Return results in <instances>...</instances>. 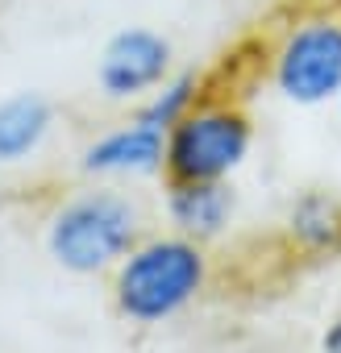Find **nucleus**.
Instances as JSON below:
<instances>
[{
  "instance_id": "obj_1",
  "label": "nucleus",
  "mask_w": 341,
  "mask_h": 353,
  "mask_svg": "<svg viewBox=\"0 0 341 353\" xmlns=\"http://www.w3.org/2000/svg\"><path fill=\"white\" fill-rule=\"evenodd\" d=\"M142 237H146V212L117 183H88L63 196L42 225V245L50 262L79 279L113 274V266Z\"/></svg>"
},
{
  "instance_id": "obj_2",
  "label": "nucleus",
  "mask_w": 341,
  "mask_h": 353,
  "mask_svg": "<svg viewBox=\"0 0 341 353\" xmlns=\"http://www.w3.org/2000/svg\"><path fill=\"white\" fill-rule=\"evenodd\" d=\"M213 279L208 245L179 233H146L113 266V307L137 328H154L188 312Z\"/></svg>"
},
{
  "instance_id": "obj_3",
  "label": "nucleus",
  "mask_w": 341,
  "mask_h": 353,
  "mask_svg": "<svg viewBox=\"0 0 341 353\" xmlns=\"http://www.w3.org/2000/svg\"><path fill=\"white\" fill-rule=\"evenodd\" d=\"M266 88L295 108H324L341 92V5H308L262 46Z\"/></svg>"
},
{
  "instance_id": "obj_4",
  "label": "nucleus",
  "mask_w": 341,
  "mask_h": 353,
  "mask_svg": "<svg viewBox=\"0 0 341 353\" xmlns=\"http://www.w3.org/2000/svg\"><path fill=\"white\" fill-rule=\"evenodd\" d=\"M254 150V117L229 92H204L162 133L166 183H229Z\"/></svg>"
},
{
  "instance_id": "obj_5",
  "label": "nucleus",
  "mask_w": 341,
  "mask_h": 353,
  "mask_svg": "<svg viewBox=\"0 0 341 353\" xmlns=\"http://www.w3.org/2000/svg\"><path fill=\"white\" fill-rule=\"evenodd\" d=\"M170 71H175V42L150 26L117 30L96 59V88L113 104H142Z\"/></svg>"
},
{
  "instance_id": "obj_6",
  "label": "nucleus",
  "mask_w": 341,
  "mask_h": 353,
  "mask_svg": "<svg viewBox=\"0 0 341 353\" xmlns=\"http://www.w3.org/2000/svg\"><path fill=\"white\" fill-rule=\"evenodd\" d=\"M79 170L92 183L154 179V174H162V129H154L129 112L125 121H117L84 141Z\"/></svg>"
},
{
  "instance_id": "obj_7",
  "label": "nucleus",
  "mask_w": 341,
  "mask_h": 353,
  "mask_svg": "<svg viewBox=\"0 0 341 353\" xmlns=\"http://www.w3.org/2000/svg\"><path fill=\"white\" fill-rule=\"evenodd\" d=\"M162 216H166L170 233L208 245L229 233V225L237 216V196L229 183H166Z\"/></svg>"
},
{
  "instance_id": "obj_8",
  "label": "nucleus",
  "mask_w": 341,
  "mask_h": 353,
  "mask_svg": "<svg viewBox=\"0 0 341 353\" xmlns=\"http://www.w3.org/2000/svg\"><path fill=\"white\" fill-rule=\"evenodd\" d=\"M59 125V108L42 92H9L0 96V166L34 162Z\"/></svg>"
},
{
  "instance_id": "obj_9",
  "label": "nucleus",
  "mask_w": 341,
  "mask_h": 353,
  "mask_svg": "<svg viewBox=\"0 0 341 353\" xmlns=\"http://www.w3.org/2000/svg\"><path fill=\"white\" fill-rule=\"evenodd\" d=\"M283 237L304 258H333L341 254V200L329 192H304L287 204Z\"/></svg>"
},
{
  "instance_id": "obj_10",
  "label": "nucleus",
  "mask_w": 341,
  "mask_h": 353,
  "mask_svg": "<svg viewBox=\"0 0 341 353\" xmlns=\"http://www.w3.org/2000/svg\"><path fill=\"white\" fill-rule=\"evenodd\" d=\"M208 92V83H204V75L200 71H170L142 104H133V117H142L146 125H154V129H170L184 112H192L196 108V100Z\"/></svg>"
},
{
  "instance_id": "obj_11",
  "label": "nucleus",
  "mask_w": 341,
  "mask_h": 353,
  "mask_svg": "<svg viewBox=\"0 0 341 353\" xmlns=\"http://www.w3.org/2000/svg\"><path fill=\"white\" fill-rule=\"evenodd\" d=\"M320 353H341V316L324 328V336H320Z\"/></svg>"
},
{
  "instance_id": "obj_12",
  "label": "nucleus",
  "mask_w": 341,
  "mask_h": 353,
  "mask_svg": "<svg viewBox=\"0 0 341 353\" xmlns=\"http://www.w3.org/2000/svg\"><path fill=\"white\" fill-rule=\"evenodd\" d=\"M333 108H337V125H341V92H337V100H333Z\"/></svg>"
}]
</instances>
